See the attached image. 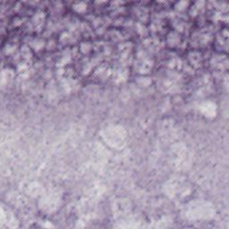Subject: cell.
<instances>
[{
	"label": "cell",
	"mask_w": 229,
	"mask_h": 229,
	"mask_svg": "<svg viewBox=\"0 0 229 229\" xmlns=\"http://www.w3.org/2000/svg\"><path fill=\"white\" fill-rule=\"evenodd\" d=\"M75 9L77 11V12H83L85 9H86V7H87V5H85L83 3H79V4H77V5H75Z\"/></svg>",
	"instance_id": "obj_1"
}]
</instances>
